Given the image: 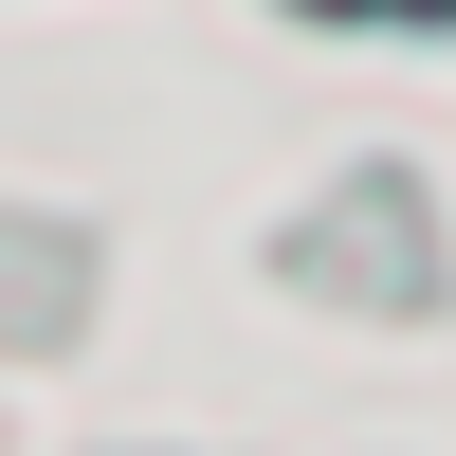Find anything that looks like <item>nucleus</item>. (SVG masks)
Instances as JSON below:
<instances>
[{"label":"nucleus","instance_id":"nucleus-1","mask_svg":"<svg viewBox=\"0 0 456 456\" xmlns=\"http://www.w3.org/2000/svg\"><path fill=\"white\" fill-rule=\"evenodd\" d=\"M402 19H456V0H402Z\"/></svg>","mask_w":456,"mask_h":456}]
</instances>
